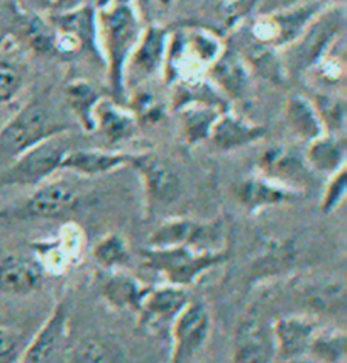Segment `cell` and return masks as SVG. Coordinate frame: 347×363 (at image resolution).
<instances>
[{"mask_svg": "<svg viewBox=\"0 0 347 363\" xmlns=\"http://www.w3.org/2000/svg\"><path fill=\"white\" fill-rule=\"evenodd\" d=\"M346 157V138L334 135H322L317 140L310 141L307 145L305 155H303L312 174L325 177V179L339 172L341 168L347 167Z\"/></svg>", "mask_w": 347, "mask_h": 363, "instance_id": "cell-27", "label": "cell"}, {"mask_svg": "<svg viewBox=\"0 0 347 363\" xmlns=\"http://www.w3.org/2000/svg\"><path fill=\"white\" fill-rule=\"evenodd\" d=\"M253 72L234 48H224L219 58L207 70V79L229 102L246 101L253 90Z\"/></svg>", "mask_w": 347, "mask_h": 363, "instance_id": "cell-17", "label": "cell"}, {"mask_svg": "<svg viewBox=\"0 0 347 363\" xmlns=\"http://www.w3.org/2000/svg\"><path fill=\"white\" fill-rule=\"evenodd\" d=\"M344 72H346V65L339 56L331 55L324 56L315 67H312L307 73H314V77L317 79L319 84L324 85H337L341 84L342 79H344Z\"/></svg>", "mask_w": 347, "mask_h": 363, "instance_id": "cell-39", "label": "cell"}, {"mask_svg": "<svg viewBox=\"0 0 347 363\" xmlns=\"http://www.w3.org/2000/svg\"><path fill=\"white\" fill-rule=\"evenodd\" d=\"M231 48L241 55V58L244 60L253 75H259L261 79L275 85L285 84V80L288 79L283 68V62L280 58V51L258 45V43L249 40L246 34H241L239 46Z\"/></svg>", "mask_w": 347, "mask_h": 363, "instance_id": "cell-29", "label": "cell"}, {"mask_svg": "<svg viewBox=\"0 0 347 363\" xmlns=\"http://www.w3.org/2000/svg\"><path fill=\"white\" fill-rule=\"evenodd\" d=\"M170 363H190L207 345L212 333L210 311L202 301H188L171 323Z\"/></svg>", "mask_w": 347, "mask_h": 363, "instance_id": "cell-12", "label": "cell"}, {"mask_svg": "<svg viewBox=\"0 0 347 363\" xmlns=\"http://www.w3.org/2000/svg\"><path fill=\"white\" fill-rule=\"evenodd\" d=\"M346 352L347 340L344 331L334 328H319L307 357L317 363H344Z\"/></svg>", "mask_w": 347, "mask_h": 363, "instance_id": "cell-33", "label": "cell"}, {"mask_svg": "<svg viewBox=\"0 0 347 363\" xmlns=\"http://www.w3.org/2000/svg\"><path fill=\"white\" fill-rule=\"evenodd\" d=\"M24 31L29 45L41 53H51L55 51L53 46V28H51L47 17L38 14H24Z\"/></svg>", "mask_w": 347, "mask_h": 363, "instance_id": "cell-36", "label": "cell"}, {"mask_svg": "<svg viewBox=\"0 0 347 363\" xmlns=\"http://www.w3.org/2000/svg\"><path fill=\"white\" fill-rule=\"evenodd\" d=\"M170 87V106L173 111L180 109L183 106H190V104L212 107V109L222 112V114L231 111L232 104L220 94V90L205 75L176 80L173 82Z\"/></svg>", "mask_w": 347, "mask_h": 363, "instance_id": "cell-25", "label": "cell"}, {"mask_svg": "<svg viewBox=\"0 0 347 363\" xmlns=\"http://www.w3.org/2000/svg\"><path fill=\"white\" fill-rule=\"evenodd\" d=\"M73 128L75 124L59 119L45 104H28L0 129V155L14 160L39 143L69 133Z\"/></svg>", "mask_w": 347, "mask_h": 363, "instance_id": "cell-4", "label": "cell"}, {"mask_svg": "<svg viewBox=\"0 0 347 363\" xmlns=\"http://www.w3.org/2000/svg\"><path fill=\"white\" fill-rule=\"evenodd\" d=\"M275 358L271 324L258 309L247 311L234 333L232 363H273Z\"/></svg>", "mask_w": 347, "mask_h": 363, "instance_id": "cell-14", "label": "cell"}, {"mask_svg": "<svg viewBox=\"0 0 347 363\" xmlns=\"http://www.w3.org/2000/svg\"><path fill=\"white\" fill-rule=\"evenodd\" d=\"M129 111L136 118L137 123L156 124L164 118V104L154 94L144 89H136L131 92L129 99Z\"/></svg>", "mask_w": 347, "mask_h": 363, "instance_id": "cell-35", "label": "cell"}, {"mask_svg": "<svg viewBox=\"0 0 347 363\" xmlns=\"http://www.w3.org/2000/svg\"><path fill=\"white\" fill-rule=\"evenodd\" d=\"M225 228L222 221H197L188 218H171L159 224L147 238L149 248H192L197 252H217L222 245Z\"/></svg>", "mask_w": 347, "mask_h": 363, "instance_id": "cell-10", "label": "cell"}, {"mask_svg": "<svg viewBox=\"0 0 347 363\" xmlns=\"http://www.w3.org/2000/svg\"><path fill=\"white\" fill-rule=\"evenodd\" d=\"M89 4V0H51V11L53 12H62L69 11V9H75Z\"/></svg>", "mask_w": 347, "mask_h": 363, "instance_id": "cell-41", "label": "cell"}, {"mask_svg": "<svg viewBox=\"0 0 347 363\" xmlns=\"http://www.w3.org/2000/svg\"><path fill=\"white\" fill-rule=\"evenodd\" d=\"M46 17L53 28L55 51L67 56L92 51L102 62L97 38V11L93 4H84L62 12L50 11Z\"/></svg>", "mask_w": 347, "mask_h": 363, "instance_id": "cell-9", "label": "cell"}, {"mask_svg": "<svg viewBox=\"0 0 347 363\" xmlns=\"http://www.w3.org/2000/svg\"><path fill=\"white\" fill-rule=\"evenodd\" d=\"M258 174L303 194V182L314 175L307 167L305 158L286 146H271L264 151L258 160Z\"/></svg>", "mask_w": 347, "mask_h": 363, "instance_id": "cell-20", "label": "cell"}, {"mask_svg": "<svg viewBox=\"0 0 347 363\" xmlns=\"http://www.w3.org/2000/svg\"><path fill=\"white\" fill-rule=\"evenodd\" d=\"M229 260V248L217 252H197L192 248H149L142 250V263L163 277L164 284L186 289L203 275Z\"/></svg>", "mask_w": 347, "mask_h": 363, "instance_id": "cell-5", "label": "cell"}, {"mask_svg": "<svg viewBox=\"0 0 347 363\" xmlns=\"http://www.w3.org/2000/svg\"><path fill=\"white\" fill-rule=\"evenodd\" d=\"M101 99V92L89 80L76 79L69 82L64 89V102L68 111L72 112L75 126L81 128L85 133L95 131L93 112Z\"/></svg>", "mask_w": 347, "mask_h": 363, "instance_id": "cell-31", "label": "cell"}, {"mask_svg": "<svg viewBox=\"0 0 347 363\" xmlns=\"http://www.w3.org/2000/svg\"><path fill=\"white\" fill-rule=\"evenodd\" d=\"M69 133L46 140L12 160L0 170V185L38 187L62 170V162L69 150Z\"/></svg>", "mask_w": 347, "mask_h": 363, "instance_id": "cell-7", "label": "cell"}, {"mask_svg": "<svg viewBox=\"0 0 347 363\" xmlns=\"http://www.w3.org/2000/svg\"><path fill=\"white\" fill-rule=\"evenodd\" d=\"M234 194H236L237 202L242 206V209L249 214H258L270 207L292 204L305 196L300 190L290 189L259 174L242 179L236 185Z\"/></svg>", "mask_w": 347, "mask_h": 363, "instance_id": "cell-16", "label": "cell"}, {"mask_svg": "<svg viewBox=\"0 0 347 363\" xmlns=\"http://www.w3.org/2000/svg\"><path fill=\"white\" fill-rule=\"evenodd\" d=\"M346 29V6L329 2L303 29L300 36L280 51V58L288 75H303L331 53Z\"/></svg>", "mask_w": 347, "mask_h": 363, "instance_id": "cell-2", "label": "cell"}, {"mask_svg": "<svg viewBox=\"0 0 347 363\" xmlns=\"http://www.w3.org/2000/svg\"><path fill=\"white\" fill-rule=\"evenodd\" d=\"M95 11H97L98 50H101L102 63L107 68L112 101L123 104L127 99L124 68L144 29V24L134 2L108 4Z\"/></svg>", "mask_w": 347, "mask_h": 363, "instance_id": "cell-1", "label": "cell"}, {"mask_svg": "<svg viewBox=\"0 0 347 363\" xmlns=\"http://www.w3.org/2000/svg\"><path fill=\"white\" fill-rule=\"evenodd\" d=\"M68 331V304L59 302L42 323L33 340L23 348L17 363H53Z\"/></svg>", "mask_w": 347, "mask_h": 363, "instance_id": "cell-18", "label": "cell"}, {"mask_svg": "<svg viewBox=\"0 0 347 363\" xmlns=\"http://www.w3.org/2000/svg\"><path fill=\"white\" fill-rule=\"evenodd\" d=\"M266 135V128L261 124L251 123V121H246L229 111L220 114L219 119L215 121L210 136H208V143L217 153L227 155L263 141Z\"/></svg>", "mask_w": 347, "mask_h": 363, "instance_id": "cell-19", "label": "cell"}, {"mask_svg": "<svg viewBox=\"0 0 347 363\" xmlns=\"http://www.w3.org/2000/svg\"><path fill=\"white\" fill-rule=\"evenodd\" d=\"M158 2H159V4H161V6H168V4H170V2H171V0H158Z\"/></svg>", "mask_w": 347, "mask_h": 363, "instance_id": "cell-42", "label": "cell"}, {"mask_svg": "<svg viewBox=\"0 0 347 363\" xmlns=\"http://www.w3.org/2000/svg\"><path fill=\"white\" fill-rule=\"evenodd\" d=\"M129 151L98 150V148H78L69 150L62 162V170L72 172L80 177L107 175L119 168L129 167L132 162Z\"/></svg>", "mask_w": 347, "mask_h": 363, "instance_id": "cell-23", "label": "cell"}, {"mask_svg": "<svg viewBox=\"0 0 347 363\" xmlns=\"http://www.w3.org/2000/svg\"><path fill=\"white\" fill-rule=\"evenodd\" d=\"M283 119L288 131L305 145L325 135L314 102L305 95L295 94L286 99L283 106Z\"/></svg>", "mask_w": 347, "mask_h": 363, "instance_id": "cell-28", "label": "cell"}, {"mask_svg": "<svg viewBox=\"0 0 347 363\" xmlns=\"http://www.w3.org/2000/svg\"><path fill=\"white\" fill-rule=\"evenodd\" d=\"M347 192V168H341L339 172L331 175L325 182L322 199H320V211L325 216L336 213L339 206L344 202Z\"/></svg>", "mask_w": 347, "mask_h": 363, "instance_id": "cell-38", "label": "cell"}, {"mask_svg": "<svg viewBox=\"0 0 347 363\" xmlns=\"http://www.w3.org/2000/svg\"><path fill=\"white\" fill-rule=\"evenodd\" d=\"M23 345H21L19 333L0 326V363H17Z\"/></svg>", "mask_w": 347, "mask_h": 363, "instance_id": "cell-40", "label": "cell"}, {"mask_svg": "<svg viewBox=\"0 0 347 363\" xmlns=\"http://www.w3.org/2000/svg\"><path fill=\"white\" fill-rule=\"evenodd\" d=\"M319 328V323L314 318L300 314H290L276 319L271 324L276 358L283 363H297L305 358Z\"/></svg>", "mask_w": 347, "mask_h": 363, "instance_id": "cell-15", "label": "cell"}, {"mask_svg": "<svg viewBox=\"0 0 347 363\" xmlns=\"http://www.w3.org/2000/svg\"><path fill=\"white\" fill-rule=\"evenodd\" d=\"M224 45L214 33L205 29H180L168 38L163 79L168 85L190 77H203L210 65L224 51Z\"/></svg>", "mask_w": 347, "mask_h": 363, "instance_id": "cell-3", "label": "cell"}, {"mask_svg": "<svg viewBox=\"0 0 347 363\" xmlns=\"http://www.w3.org/2000/svg\"><path fill=\"white\" fill-rule=\"evenodd\" d=\"M327 6L329 0H307L283 11L258 16L251 21L244 34L258 45L281 51L292 45L312 23V19Z\"/></svg>", "mask_w": 347, "mask_h": 363, "instance_id": "cell-6", "label": "cell"}, {"mask_svg": "<svg viewBox=\"0 0 347 363\" xmlns=\"http://www.w3.org/2000/svg\"><path fill=\"white\" fill-rule=\"evenodd\" d=\"M310 101L314 102L325 135L344 136L347 121V107L344 97L332 92H317L314 97H310Z\"/></svg>", "mask_w": 347, "mask_h": 363, "instance_id": "cell-34", "label": "cell"}, {"mask_svg": "<svg viewBox=\"0 0 347 363\" xmlns=\"http://www.w3.org/2000/svg\"><path fill=\"white\" fill-rule=\"evenodd\" d=\"M80 204V192L67 182H45L21 206L0 209L4 219H55Z\"/></svg>", "mask_w": 347, "mask_h": 363, "instance_id": "cell-13", "label": "cell"}, {"mask_svg": "<svg viewBox=\"0 0 347 363\" xmlns=\"http://www.w3.org/2000/svg\"><path fill=\"white\" fill-rule=\"evenodd\" d=\"M92 257L102 270H124L131 263V248L123 235L108 233L93 245Z\"/></svg>", "mask_w": 347, "mask_h": 363, "instance_id": "cell-32", "label": "cell"}, {"mask_svg": "<svg viewBox=\"0 0 347 363\" xmlns=\"http://www.w3.org/2000/svg\"><path fill=\"white\" fill-rule=\"evenodd\" d=\"M93 123L95 131L101 133L108 145L131 140L137 129V121L132 112L125 109L123 104L106 97H102L95 107Z\"/></svg>", "mask_w": 347, "mask_h": 363, "instance_id": "cell-26", "label": "cell"}, {"mask_svg": "<svg viewBox=\"0 0 347 363\" xmlns=\"http://www.w3.org/2000/svg\"><path fill=\"white\" fill-rule=\"evenodd\" d=\"M139 177L144 194L147 213L153 214L170 207L180 199L183 184L171 162L151 151L134 153L131 165Z\"/></svg>", "mask_w": 347, "mask_h": 363, "instance_id": "cell-8", "label": "cell"}, {"mask_svg": "<svg viewBox=\"0 0 347 363\" xmlns=\"http://www.w3.org/2000/svg\"><path fill=\"white\" fill-rule=\"evenodd\" d=\"M178 121V133L180 140L186 146H197L203 141H208L212 128L222 112L207 106L190 104L175 111Z\"/></svg>", "mask_w": 347, "mask_h": 363, "instance_id": "cell-30", "label": "cell"}, {"mask_svg": "<svg viewBox=\"0 0 347 363\" xmlns=\"http://www.w3.org/2000/svg\"><path fill=\"white\" fill-rule=\"evenodd\" d=\"M149 285H144L124 270H102L98 275V291L108 304L120 311L137 313Z\"/></svg>", "mask_w": 347, "mask_h": 363, "instance_id": "cell-24", "label": "cell"}, {"mask_svg": "<svg viewBox=\"0 0 347 363\" xmlns=\"http://www.w3.org/2000/svg\"><path fill=\"white\" fill-rule=\"evenodd\" d=\"M45 280V270L36 258L7 255L0 260V294L25 297L36 292Z\"/></svg>", "mask_w": 347, "mask_h": 363, "instance_id": "cell-22", "label": "cell"}, {"mask_svg": "<svg viewBox=\"0 0 347 363\" xmlns=\"http://www.w3.org/2000/svg\"><path fill=\"white\" fill-rule=\"evenodd\" d=\"M168 38L170 31L166 28L156 24L144 26L124 68V85L127 95L129 90L132 92L141 89L147 80L163 75Z\"/></svg>", "mask_w": 347, "mask_h": 363, "instance_id": "cell-11", "label": "cell"}, {"mask_svg": "<svg viewBox=\"0 0 347 363\" xmlns=\"http://www.w3.org/2000/svg\"><path fill=\"white\" fill-rule=\"evenodd\" d=\"M24 73L16 62L0 58V109L11 104L23 90Z\"/></svg>", "mask_w": 347, "mask_h": 363, "instance_id": "cell-37", "label": "cell"}, {"mask_svg": "<svg viewBox=\"0 0 347 363\" xmlns=\"http://www.w3.org/2000/svg\"><path fill=\"white\" fill-rule=\"evenodd\" d=\"M188 301L186 289L168 284L149 287L137 314L141 321L149 328H171V323L181 313V309L188 304Z\"/></svg>", "mask_w": 347, "mask_h": 363, "instance_id": "cell-21", "label": "cell"}]
</instances>
